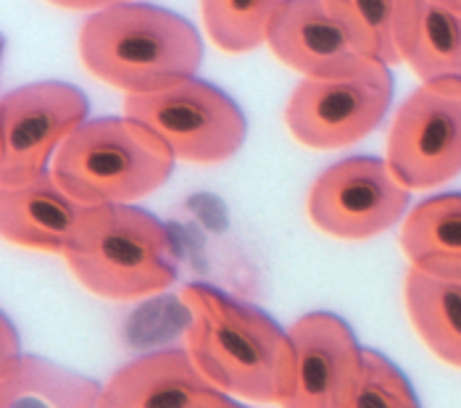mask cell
<instances>
[{
  "mask_svg": "<svg viewBox=\"0 0 461 408\" xmlns=\"http://www.w3.org/2000/svg\"><path fill=\"white\" fill-rule=\"evenodd\" d=\"M187 350L216 390L253 403H280L293 387V342L269 313L206 282L185 285Z\"/></svg>",
  "mask_w": 461,
  "mask_h": 408,
  "instance_id": "1",
  "label": "cell"
},
{
  "mask_svg": "<svg viewBox=\"0 0 461 408\" xmlns=\"http://www.w3.org/2000/svg\"><path fill=\"white\" fill-rule=\"evenodd\" d=\"M77 48L93 77L127 95L177 85L203 64V40L185 16L138 0L87 16Z\"/></svg>",
  "mask_w": 461,
  "mask_h": 408,
  "instance_id": "2",
  "label": "cell"
},
{
  "mask_svg": "<svg viewBox=\"0 0 461 408\" xmlns=\"http://www.w3.org/2000/svg\"><path fill=\"white\" fill-rule=\"evenodd\" d=\"M64 258L85 290L108 301L145 298L177 279L169 227L130 204L90 205Z\"/></svg>",
  "mask_w": 461,
  "mask_h": 408,
  "instance_id": "3",
  "label": "cell"
},
{
  "mask_svg": "<svg viewBox=\"0 0 461 408\" xmlns=\"http://www.w3.org/2000/svg\"><path fill=\"white\" fill-rule=\"evenodd\" d=\"M169 145L130 116L87 119L56 150L50 171L87 205L135 204L175 171Z\"/></svg>",
  "mask_w": 461,
  "mask_h": 408,
  "instance_id": "4",
  "label": "cell"
},
{
  "mask_svg": "<svg viewBox=\"0 0 461 408\" xmlns=\"http://www.w3.org/2000/svg\"><path fill=\"white\" fill-rule=\"evenodd\" d=\"M124 116L153 130L175 159L201 167L232 159L249 137L243 108L224 90L198 77L156 93L127 95Z\"/></svg>",
  "mask_w": 461,
  "mask_h": 408,
  "instance_id": "5",
  "label": "cell"
},
{
  "mask_svg": "<svg viewBox=\"0 0 461 408\" xmlns=\"http://www.w3.org/2000/svg\"><path fill=\"white\" fill-rule=\"evenodd\" d=\"M391 103V67L369 59L351 74L303 77L285 105V124L306 148H348L380 127Z\"/></svg>",
  "mask_w": 461,
  "mask_h": 408,
  "instance_id": "6",
  "label": "cell"
},
{
  "mask_svg": "<svg viewBox=\"0 0 461 408\" xmlns=\"http://www.w3.org/2000/svg\"><path fill=\"white\" fill-rule=\"evenodd\" d=\"M388 164L409 190H432L461 174V79L422 82L398 105Z\"/></svg>",
  "mask_w": 461,
  "mask_h": 408,
  "instance_id": "7",
  "label": "cell"
},
{
  "mask_svg": "<svg viewBox=\"0 0 461 408\" xmlns=\"http://www.w3.org/2000/svg\"><path fill=\"white\" fill-rule=\"evenodd\" d=\"M90 113L87 95L69 82H30L0 101V187L48 169L50 156Z\"/></svg>",
  "mask_w": 461,
  "mask_h": 408,
  "instance_id": "8",
  "label": "cell"
},
{
  "mask_svg": "<svg viewBox=\"0 0 461 408\" xmlns=\"http://www.w3.org/2000/svg\"><path fill=\"white\" fill-rule=\"evenodd\" d=\"M411 204V190L388 161L351 156L321 171L309 190V216L324 235L369 240L395 227Z\"/></svg>",
  "mask_w": 461,
  "mask_h": 408,
  "instance_id": "9",
  "label": "cell"
},
{
  "mask_svg": "<svg viewBox=\"0 0 461 408\" xmlns=\"http://www.w3.org/2000/svg\"><path fill=\"white\" fill-rule=\"evenodd\" d=\"M287 335L293 387L283 408H343L364 356L351 324L332 311H309L290 324Z\"/></svg>",
  "mask_w": 461,
  "mask_h": 408,
  "instance_id": "10",
  "label": "cell"
},
{
  "mask_svg": "<svg viewBox=\"0 0 461 408\" xmlns=\"http://www.w3.org/2000/svg\"><path fill=\"white\" fill-rule=\"evenodd\" d=\"M267 45L303 77H340L369 61L332 0H287L269 27Z\"/></svg>",
  "mask_w": 461,
  "mask_h": 408,
  "instance_id": "11",
  "label": "cell"
},
{
  "mask_svg": "<svg viewBox=\"0 0 461 408\" xmlns=\"http://www.w3.org/2000/svg\"><path fill=\"white\" fill-rule=\"evenodd\" d=\"M87 208L53 171H42L19 185L0 187V232L11 245L64 256Z\"/></svg>",
  "mask_w": 461,
  "mask_h": 408,
  "instance_id": "12",
  "label": "cell"
},
{
  "mask_svg": "<svg viewBox=\"0 0 461 408\" xmlns=\"http://www.w3.org/2000/svg\"><path fill=\"white\" fill-rule=\"evenodd\" d=\"M212 390L187 348H164L116 369L98 408H190Z\"/></svg>",
  "mask_w": 461,
  "mask_h": 408,
  "instance_id": "13",
  "label": "cell"
},
{
  "mask_svg": "<svg viewBox=\"0 0 461 408\" xmlns=\"http://www.w3.org/2000/svg\"><path fill=\"white\" fill-rule=\"evenodd\" d=\"M411 327L446 364L461 369V258L414 261L403 282Z\"/></svg>",
  "mask_w": 461,
  "mask_h": 408,
  "instance_id": "14",
  "label": "cell"
},
{
  "mask_svg": "<svg viewBox=\"0 0 461 408\" xmlns=\"http://www.w3.org/2000/svg\"><path fill=\"white\" fill-rule=\"evenodd\" d=\"M401 61L422 79H461V14L432 0H401Z\"/></svg>",
  "mask_w": 461,
  "mask_h": 408,
  "instance_id": "15",
  "label": "cell"
},
{
  "mask_svg": "<svg viewBox=\"0 0 461 408\" xmlns=\"http://www.w3.org/2000/svg\"><path fill=\"white\" fill-rule=\"evenodd\" d=\"M104 385L50 358L22 353L0 367V408H98Z\"/></svg>",
  "mask_w": 461,
  "mask_h": 408,
  "instance_id": "16",
  "label": "cell"
},
{
  "mask_svg": "<svg viewBox=\"0 0 461 408\" xmlns=\"http://www.w3.org/2000/svg\"><path fill=\"white\" fill-rule=\"evenodd\" d=\"M401 248L409 261L432 256L461 258V193H443L417 204L401 224Z\"/></svg>",
  "mask_w": 461,
  "mask_h": 408,
  "instance_id": "17",
  "label": "cell"
},
{
  "mask_svg": "<svg viewBox=\"0 0 461 408\" xmlns=\"http://www.w3.org/2000/svg\"><path fill=\"white\" fill-rule=\"evenodd\" d=\"M287 0H201V16L212 42L232 56L267 42L275 16Z\"/></svg>",
  "mask_w": 461,
  "mask_h": 408,
  "instance_id": "18",
  "label": "cell"
},
{
  "mask_svg": "<svg viewBox=\"0 0 461 408\" xmlns=\"http://www.w3.org/2000/svg\"><path fill=\"white\" fill-rule=\"evenodd\" d=\"M343 408H422L409 376L375 348H364L361 372Z\"/></svg>",
  "mask_w": 461,
  "mask_h": 408,
  "instance_id": "19",
  "label": "cell"
},
{
  "mask_svg": "<svg viewBox=\"0 0 461 408\" xmlns=\"http://www.w3.org/2000/svg\"><path fill=\"white\" fill-rule=\"evenodd\" d=\"M346 22L351 24L358 45L369 59H377L388 67H398V11L401 0H332Z\"/></svg>",
  "mask_w": 461,
  "mask_h": 408,
  "instance_id": "20",
  "label": "cell"
},
{
  "mask_svg": "<svg viewBox=\"0 0 461 408\" xmlns=\"http://www.w3.org/2000/svg\"><path fill=\"white\" fill-rule=\"evenodd\" d=\"M22 356V348H19V335H16V327L11 324V319L3 313L0 316V367L16 361Z\"/></svg>",
  "mask_w": 461,
  "mask_h": 408,
  "instance_id": "21",
  "label": "cell"
},
{
  "mask_svg": "<svg viewBox=\"0 0 461 408\" xmlns=\"http://www.w3.org/2000/svg\"><path fill=\"white\" fill-rule=\"evenodd\" d=\"M59 8H67V11H106V8H113V5H122V3H132V0H48Z\"/></svg>",
  "mask_w": 461,
  "mask_h": 408,
  "instance_id": "22",
  "label": "cell"
},
{
  "mask_svg": "<svg viewBox=\"0 0 461 408\" xmlns=\"http://www.w3.org/2000/svg\"><path fill=\"white\" fill-rule=\"evenodd\" d=\"M190 408H249V406L238 403L232 395H227V393H221V390H212L209 395H203L198 403H193Z\"/></svg>",
  "mask_w": 461,
  "mask_h": 408,
  "instance_id": "23",
  "label": "cell"
},
{
  "mask_svg": "<svg viewBox=\"0 0 461 408\" xmlns=\"http://www.w3.org/2000/svg\"><path fill=\"white\" fill-rule=\"evenodd\" d=\"M432 3H438V5H443V8H448V11L461 14V0H432Z\"/></svg>",
  "mask_w": 461,
  "mask_h": 408,
  "instance_id": "24",
  "label": "cell"
}]
</instances>
